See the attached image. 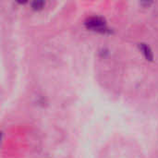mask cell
<instances>
[{"instance_id":"obj_2","label":"cell","mask_w":158,"mask_h":158,"mask_svg":"<svg viewBox=\"0 0 158 158\" xmlns=\"http://www.w3.org/2000/svg\"><path fill=\"white\" fill-rule=\"evenodd\" d=\"M139 48L143 52V54L144 55V56L146 57L147 60H153V58H154L153 52H152L151 48L147 44H139Z\"/></svg>"},{"instance_id":"obj_1","label":"cell","mask_w":158,"mask_h":158,"mask_svg":"<svg viewBox=\"0 0 158 158\" xmlns=\"http://www.w3.org/2000/svg\"><path fill=\"white\" fill-rule=\"evenodd\" d=\"M86 25L88 28L93 29V30H102L105 28V21L101 19V18H91L87 20Z\"/></svg>"},{"instance_id":"obj_3","label":"cell","mask_w":158,"mask_h":158,"mask_svg":"<svg viewBox=\"0 0 158 158\" xmlns=\"http://www.w3.org/2000/svg\"><path fill=\"white\" fill-rule=\"evenodd\" d=\"M44 6V1H34L31 3V7L35 10H39L42 9Z\"/></svg>"}]
</instances>
